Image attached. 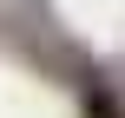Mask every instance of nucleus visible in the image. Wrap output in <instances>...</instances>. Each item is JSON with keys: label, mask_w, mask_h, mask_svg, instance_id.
Returning <instances> with one entry per match:
<instances>
[{"label": "nucleus", "mask_w": 125, "mask_h": 118, "mask_svg": "<svg viewBox=\"0 0 125 118\" xmlns=\"http://www.w3.org/2000/svg\"><path fill=\"white\" fill-rule=\"evenodd\" d=\"M86 118H125V105L105 92V85H86Z\"/></svg>", "instance_id": "nucleus-1"}]
</instances>
